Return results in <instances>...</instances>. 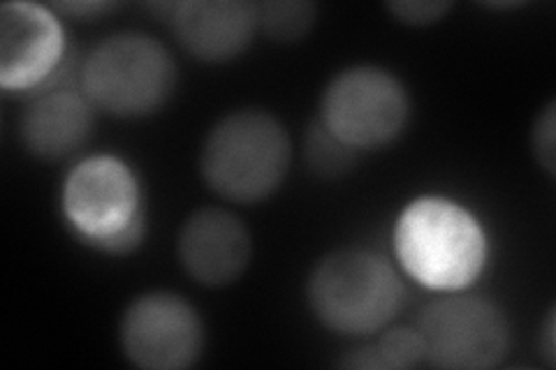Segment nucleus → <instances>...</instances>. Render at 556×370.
<instances>
[{
  "mask_svg": "<svg viewBox=\"0 0 556 370\" xmlns=\"http://www.w3.org/2000/svg\"><path fill=\"white\" fill-rule=\"evenodd\" d=\"M394 253L415 283L459 292L473 285L484 269L486 237L471 210L431 195L402 210L394 227Z\"/></svg>",
  "mask_w": 556,
  "mask_h": 370,
  "instance_id": "1",
  "label": "nucleus"
},
{
  "mask_svg": "<svg viewBox=\"0 0 556 370\" xmlns=\"http://www.w3.org/2000/svg\"><path fill=\"white\" fill-rule=\"evenodd\" d=\"M292 161L283 123L267 112L241 110L220 118L206 135L200 169L218 197L255 204L281 188Z\"/></svg>",
  "mask_w": 556,
  "mask_h": 370,
  "instance_id": "2",
  "label": "nucleus"
},
{
  "mask_svg": "<svg viewBox=\"0 0 556 370\" xmlns=\"http://www.w3.org/2000/svg\"><path fill=\"white\" fill-rule=\"evenodd\" d=\"M306 294L323 327L343 336H369L394 320L404 285L386 257L343 248L318 261Z\"/></svg>",
  "mask_w": 556,
  "mask_h": 370,
  "instance_id": "3",
  "label": "nucleus"
},
{
  "mask_svg": "<svg viewBox=\"0 0 556 370\" xmlns=\"http://www.w3.org/2000/svg\"><path fill=\"white\" fill-rule=\"evenodd\" d=\"M63 216L75 237L108 255H128L144 239L147 218L135 171L114 155H93L67 174Z\"/></svg>",
  "mask_w": 556,
  "mask_h": 370,
  "instance_id": "4",
  "label": "nucleus"
},
{
  "mask_svg": "<svg viewBox=\"0 0 556 370\" xmlns=\"http://www.w3.org/2000/svg\"><path fill=\"white\" fill-rule=\"evenodd\" d=\"M177 63L144 33H118L102 40L79 67V91L96 110L118 118L159 112L177 88Z\"/></svg>",
  "mask_w": 556,
  "mask_h": 370,
  "instance_id": "5",
  "label": "nucleus"
},
{
  "mask_svg": "<svg viewBox=\"0 0 556 370\" xmlns=\"http://www.w3.org/2000/svg\"><path fill=\"white\" fill-rule=\"evenodd\" d=\"M410 100L404 84L374 65L348 67L329 81L320 102V123L355 151L392 144L404 132Z\"/></svg>",
  "mask_w": 556,
  "mask_h": 370,
  "instance_id": "6",
  "label": "nucleus"
},
{
  "mask_svg": "<svg viewBox=\"0 0 556 370\" xmlns=\"http://www.w3.org/2000/svg\"><path fill=\"white\" fill-rule=\"evenodd\" d=\"M425 361L437 368L484 370L510 352L508 315L484 296L455 294L431 302L417 320Z\"/></svg>",
  "mask_w": 556,
  "mask_h": 370,
  "instance_id": "7",
  "label": "nucleus"
},
{
  "mask_svg": "<svg viewBox=\"0 0 556 370\" xmlns=\"http://www.w3.org/2000/svg\"><path fill=\"white\" fill-rule=\"evenodd\" d=\"M121 349L144 370H181L193 366L204 347L198 310L172 292L135 298L121 317Z\"/></svg>",
  "mask_w": 556,
  "mask_h": 370,
  "instance_id": "8",
  "label": "nucleus"
},
{
  "mask_svg": "<svg viewBox=\"0 0 556 370\" xmlns=\"http://www.w3.org/2000/svg\"><path fill=\"white\" fill-rule=\"evenodd\" d=\"M65 38L54 14L42 5L8 3L0 10V86L40 93L59 75Z\"/></svg>",
  "mask_w": 556,
  "mask_h": 370,
  "instance_id": "9",
  "label": "nucleus"
},
{
  "mask_svg": "<svg viewBox=\"0 0 556 370\" xmlns=\"http://www.w3.org/2000/svg\"><path fill=\"white\" fill-rule=\"evenodd\" d=\"M177 253L186 273L206 288H225L247 271L253 241L249 227L225 208H200L181 232Z\"/></svg>",
  "mask_w": 556,
  "mask_h": 370,
  "instance_id": "10",
  "label": "nucleus"
},
{
  "mask_svg": "<svg viewBox=\"0 0 556 370\" xmlns=\"http://www.w3.org/2000/svg\"><path fill=\"white\" fill-rule=\"evenodd\" d=\"M169 24L190 56L225 63L247 51L260 16L257 5L241 0H188L172 5Z\"/></svg>",
  "mask_w": 556,
  "mask_h": 370,
  "instance_id": "11",
  "label": "nucleus"
},
{
  "mask_svg": "<svg viewBox=\"0 0 556 370\" xmlns=\"http://www.w3.org/2000/svg\"><path fill=\"white\" fill-rule=\"evenodd\" d=\"M93 132V104L75 86L47 88L22 116L26 151L40 161H63L79 151Z\"/></svg>",
  "mask_w": 556,
  "mask_h": 370,
  "instance_id": "12",
  "label": "nucleus"
},
{
  "mask_svg": "<svg viewBox=\"0 0 556 370\" xmlns=\"http://www.w3.org/2000/svg\"><path fill=\"white\" fill-rule=\"evenodd\" d=\"M304 161L311 174L327 181H337L351 174L359 161V151L343 144L337 135L329 132L320 118L313 123L304 137Z\"/></svg>",
  "mask_w": 556,
  "mask_h": 370,
  "instance_id": "13",
  "label": "nucleus"
},
{
  "mask_svg": "<svg viewBox=\"0 0 556 370\" xmlns=\"http://www.w3.org/2000/svg\"><path fill=\"white\" fill-rule=\"evenodd\" d=\"M257 16L267 38L276 42H298L316 24L318 8L302 0H288V3L260 5Z\"/></svg>",
  "mask_w": 556,
  "mask_h": 370,
  "instance_id": "14",
  "label": "nucleus"
},
{
  "mask_svg": "<svg viewBox=\"0 0 556 370\" xmlns=\"http://www.w3.org/2000/svg\"><path fill=\"white\" fill-rule=\"evenodd\" d=\"M374 349L382 368H415L425 361V343L417 327L386 331L374 343Z\"/></svg>",
  "mask_w": 556,
  "mask_h": 370,
  "instance_id": "15",
  "label": "nucleus"
},
{
  "mask_svg": "<svg viewBox=\"0 0 556 370\" xmlns=\"http://www.w3.org/2000/svg\"><path fill=\"white\" fill-rule=\"evenodd\" d=\"M450 8V3H439V0H402V3H390L388 12L408 26H431L441 22Z\"/></svg>",
  "mask_w": 556,
  "mask_h": 370,
  "instance_id": "16",
  "label": "nucleus"
},
{
  "mask_svg": "<svg viewBox=\"0 0 556 370\" xmlns=\"http://www.w3.org/2000/svg\"><path fill=\"white\" fill-rule=\"evenodd\" d=\"M554 102H549L543 110V114L535 118L533 135H531V146L535 153V161L541 165L549 176H554V165H556V149H554Z\"/></svg>",
  "mask_w": 556,
  "mask_h": 370,
  "instance_id": "17",
  "label": "nucleus"
},
{
  "mask_svg": "<svg viewBox=\"0 0 556 370\" xmlns=\"http://www.w3.org/2000/svg\"><path fill=\"white\" fill-rule=\"evenodd\" d=\"M538 347H541L547 366L554 368V363H556V352H554V310H549L547 320L543 324V333H541V341H538Z\"/></svg>",
  "mask_w": 556,
  "mask_h": 370,
  "instance_id": "18",
  "label": "nucleus"
},
{
  "mask_svg": "<svg viewBox=\"0 0 556 370\" xmlns=\"http://www.w3.org/2000/svg\"><path fill=\"white\" fill-rule=\"evenodd\" d=\"M112 5L108 3H63L59 10L73 14V16H98L102 12H108Z\"/></svg>",
  "mask_w": 556,
  "mask_h": 370,
  "instance_id": "19",
  "label": "nucleus"
}]
</instances>
